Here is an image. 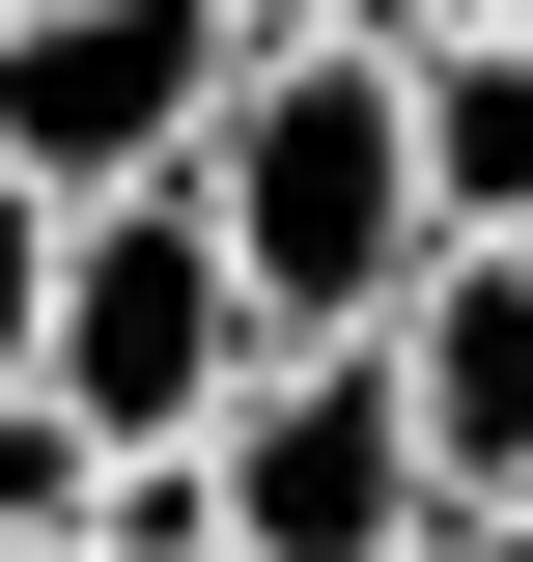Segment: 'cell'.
I'll return each mask as SVG.
<instances>
[{"label":"cell","instance_id":"9","mask_svg":"<svg viewBox=\"0 0 533 562\" xmlns=\"http://www.w3.org/2000/svg\"><path fill=\"white\" fill-rule=\"evenodd\" d=\"M225 29H394V0H225Z\"/></svg>","mask_w":533,"mask_h":562},{"label":"cell","instance_id":"7","mask_svg":"<svg viewBox=\"0 0 533 562\" xmlns=\"http://www.w3.org/2000/svg\"><path fill=\"white\" fill-rule=\"evenodd\" d=\"M57 338V198H29V169H0V366Z\"/></svg>","mask_w":533,"mask_h":562},{"label":"cell","instance_id":"10","mask_svg":"<svg viewBox=\"0 0 533 562\" xmlns=\"http://www.w3.org/2000/svg\"><path fill=\"white\" fill-rule=\"evenodd\" d=\"M394 29H506V0H394Z\"/></svg>","mask_w":533,"mask_h":562},{"label":"cell","instance_id":"3","mask_svg":"<svg viewBox=\"0 0 533 562\" xmlns=\"http://www.w3.org/2000/svg\"><path fill=\"white\" fill-rule=\"evenodd\" d=\"M225 479V562H421V422H394V338H253L197 422Z\"/></svg>","mask_w":533,"mask_h":562},{"label":"cell","instance_id":"6","mask_svg":"<svg viewBox=\"0 0 533 562\" xmlns=\"http://www.w3.org/2000/svg\"><path fill=\"white\" fill-rule=\"evenodd\" d=\"M421 85V225H533V29H394Z\"/></svg>","mask_w":533,"mask_h":562},{"label":"cell","instance_id":"12","mask_svg":"<svg viewBox=\"0 0 533 562\" xmlns=\"http://www.w3.org/2000/svg\"><path fill=\"white\" fill-rule=\"evenodd\" d=\"M169 562H225V535H169Z\"/></svg>","mask_w":533,"mask_h":562},{"label":"cell","instance_id":"8","mask_svg":"<svg viewBox=\"0 0 533 562\" xmlns=\"http://www.w3.org/2000/svg\"><path fill=\"white\" fill-rule=\"evenodd\" d=\"M421 562H533V479H506V506H421Z\"/></svg>","mask_w":533,"mask_h":562},{"label":"cell","instance_id":"5","mask_svg":"<svg viewBox=\"0 0 533 562\" xmlns=\"http://www.w3.org/2000/svg\"><path fill=\"white\" fill-rule=\"evenodd\" d=\"M365 338H394L421 506H506V479H533V254H506V225H450V254H421L394 310H365Z\"/></svg>","mask_w":533,"mask_h":562},{"label":"cell","instance_id":"4","mask_svg":"<svg viewBox=\"0 0 533 562\" xmlns=\"http://www.w3.org/2000/svg\"><path fill=\"white\" fill-rule=\"evenodd\" d=\"M225 0H0V169L29 198H140V169H197L225 113Z\"/></svg>","mask_w":533,"mask_h":562},{"label":"cell","instance_id":"2","mask_svg":"<svg viewBox=\"0 0 533 562\" xmlns=\"http://www.w3.org/2000/svg\"><path fill=\"white\" fill-rule=\"evenodd\" d=\"M253 338H281V310L225 281V225H197V169H140V198H57V338H29V394H84L113 450H197Z\"/></svg>","mask_w":533,"mask_h":562},{"label":"cell","instance_id":"13","mask_svg":"<svg viewBox=\"0 0 533 562\" xmlns=\"http://www.w3.org/2000/svg\"><path fill=\"white\" fill-rule=\"evenodd\" d=\"M506 254H533V225H506Z\"/></svg>","mask_w":533,"mask_h":562},{"label":"cell","instance_id":"11","mask_svg":"<svg viewBox=\"0 0 533 562\" xmlns=\"http://www.w3.org/2000/svg\"><path fill=\"white\" fill-rule=\"evenodd\" d=\"M0 562H84V535H0Z\"/></svg>","mask_w":533,"mask_h":562},{"label":"cell","instance_id":"1","mask_svg":"<svg viewBox=\"0 0 533 562\" xmlns=\"http://www.w3.org/2000/svg\"><path fill=\"white\" fill-rule=\"evenodd\" d=\"M197 225H225V281H253L281 338H365L450 225H421V85H394V29H253L225 57V113H197Z\"/></svg>","mask_w":533,"mask_h":562}]
</instances>
